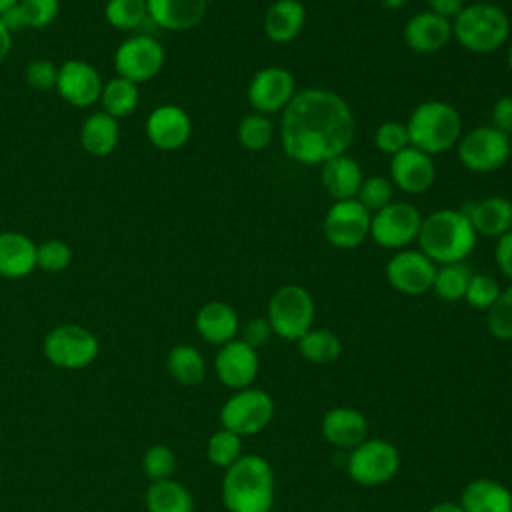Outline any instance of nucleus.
I'll return each mask as SVG.
<instances>
[{
  "mask_svg": "<svg viewBox=\"0 0 512 512\" xmlns=\"http://www.w3.org/2000/svg\"><path fill=\"white\" fill-rule=\"evenodd\" d=\"M356 134L350 104L328 88L296 90L282 110L280 140L286 156L298 164H324L346 154Z\"/></svg>",
  "mask_w": 512,
  "mask_h": 512,
  "instance_id": "f257e3e1",
  "label": "nucleus"
},
{
  "mask_svg": "<svg viewBox=\"0 0 512 512\" xmlns=\"http://www.w3.org/2000/svg\"><path fill=\"white\" fill-rule=\"evenodd\" d=\"M274 496V468L264 456L242 454L224 470L222 502L228 512H270Z\"/></svg>",
  "mask_w": 512,
  "mask_h": 512,
  "instance_id": "f03ea898",
  "label": "nucleus"
},
{
  "mask_svg": "<svg viewBox=\"0 0 512 512\" xmlns=\"http://www.w3.org/2000/svg\"><path fill=\"white\" fill-rule=\"evenodd\" d=\"M478 234L470 220L454 208H442L422 218L418 232V250L426 254L434 264L464 262L474 246Z\"/></svg>",
  "mask_w": 512,
  "mask_h": 512,
  "instance_id": "7ed1b4c3",
  "label": "nucleus"
},
{
  "mask_svg": "<svg viewBox=\"0 0 512 512\" xmlns=\"http://www.w3.org/2000/svg\"><path fill=\"white\" fill-rule=\"evenodd\" d=\"M410 146L428 156L452 150L462 136L460 112L444 100L420 102L406 122Z\"/></svg>",
  "mask_w": 512,
  "mask_h": 512,
  "instance_id": "20e7f679",
  "label": "nucleus"
},
{
  "mask_svg": "<svg viewBox=\"0 0 512 512\" xmlns=\"http://www.w3.org/2000/svg\"><path fill=\"white\" fill-rule=\"evenodd\" d=\"M510 34L506 12L492 2H474L464 6L452 20V38L476 54L498 50Z\"/></svg>",
  "mask_w": 512,
  "mask_h": 512,
  "instance_id": "39448f33",
  "label": "nucleus"
},
{
  "mask_svg": "<svg viewBox=\"0 0 512 512\" xmlns=\"http://www.w3.org/2000/svg\"><path fill=\"white\" fill-rule=\"evenodd\" d=\"M314 316L316 304L304 286L284 284L270 296L266 318L274 336L298 342L312 328Z\"/></svg>",
  "mask_w": 512,
  "mask_h": 512,
  "instance_id": "423d86ee",
  "label": "nucleus"
},
{
  "mask_svg": "<svg viewBox=\"0 0 512 512\" xmlns=\"http://www.w3.org/2000/svg\"><path fill=\"white\" fill-rule=\"evenodd\" d=\"M274 400L262 388H242L234 390L230 398L220 408V424L222 428L244 436L260 434L274 418Z\"/></svg>",
  "mask_w": 512,
  "mask_h": 512,
  "instance_id": "0eeeda50",
  "label": "nucleus"
},
{
  "mask_svg": "<svg viewBox=\"0 0 512 512\" xmlns=\"http://www.w3.org/2000/svg\"><path fill=\"white\" fill-rule=\"evenodd\" d=\"M346 470L348 476L360 486H382L398 474L400 452L384 438H366L350 450Z\"/></svg>",
  "mask_w": 512,
  "mask_h": 512,
  "instance_id": "6e6552de",
  "label": "nucleus"
},
{
  "mask_svg": "<svg viewBox=\"0 0 512 512\" xmlns=\"http://www.w3.org/2000/svg\"><path fill=\"white\" fill-rule=\"evenodd\" d=\"M456 152L462 166L470 172H496L510 158V136L496 130L492 124H482L460 136Z\"/></svg>",
  "mask_w": 512,
  "mask_h": 512,
  "instance_id": "1a4fd4ad",
  "label": "nucleus"
},
{
  "mask_svg": "<svg viewBox=\"0 0 512 512\" xmlns=\"http://www.w3.org/2000/svg\"><path fill=\"white\" fill-rule=\"evenodd\" d=\"M98 350V338L80 324H60L52 328L42 342L46 360L66 370H78L92 364Z\"/></svg>",
  "mask_w": 512,
  "mask_h": 512,
  "instance_id": "9d476101",
  "label": "nucleus"
},
{
  "mask_svg": "<svg viewBox=\"0 0 512 512\" xmlns=\"http://www.w3.org/2000/svg\"><path fill=\"white\" fill-rule=\"evenodd\" d=\"M164 46L148 34H132L122 40L114 52L116 76L134 84L152 80L164 66Z\"/></svg>",
  "mask_w": 512,
  "mask_h": 512,
  "instance_id": "9b49d317",
  "label": "nucleus"
},
{
  "mask_svg": "<svg viewBox=\"0 0 512 512\" xmlns=\"http://www.w3.org/2000/svg\"><path fill=\"white\" fill-rule=\"evenodd\" d=\"M422 214L410 202H390L372 214L370 238L382 248L402 250L418 238Z\"/></svg>",
  "mask_w": 512,
  "mask_h": 512,
  "instance_id": "f8f14e48",
  "label": "nucleus"
},
{
  "mask_svg": "<svg viewBox=\"0 0 512 512\" xmlns=\"http://www.w3.org/2000/svg\"><path fill=\"white\" fill-rule=\"evenodd\" d=\"M370 220L372 214L356 198L338 200L326 210L322 232L332 246L352 250L370 236Z\"/></svg>",
  "mask_w": 512,
  "mask_h": 512,
  "instance_id": "ddd939ff",
  "label": "nucleus"
},
{
  "mask_svg": "<svg viewBox=\"0 0 512 512\" xmlns=\"http://www.w3.org/2000/svg\"><path fill=\"white\" fill-rule=\"evenodd\" d=\"M296 94V80L288 68L282 66H266L258 70L246 90L248 104L254 112L274 114L282 112Z\"/></svg>",
  "mask_w": 512,
  "mask_h": 512,
  "instance_id": "4468645a",
  "label": "nucleus"
},
{
  "mask_svg": "<svg viewBox=\"0 0 512 512\" xmlns=\"http://www.w3.org/2000/svg\"><path fill=\"white\" fill-rule=\"evenodd\" d=\"M388 284L406 296H420L432 290L436 264L420 250H398L384 268Z\"/></svg>",
  "mask_w": 512,
  "mask_h": 512,
  "instance_id": "2eb2a0df",
  "label": "nucleus"
},
{
  "mask_svg": "<svg viewBox=\"0 0 512 512\" xmlns=\"http://www.w3.org/2000/svg\"><path fill=\"white\" fill-rule=\"evenodd\" d=\"M214 370L218 380L232 390L252 386L260 370L258 350L240 338L222 344L214 356Z\"/></svg>",
  "mask_w": 512,
  "mask_h": 512,
  "instance_id": "dca6fc26",
  "label": "nucleus"
},
{
  "mask_svg": "<svg viewBox=\"0 0 512 512\" xmlns=\"http://www.w3.org/2000/svg\"><path fill=\"white\" fill-rule=\"evenodd\" d=\"M102 86L104 82L98 70L86 60L70 58L58 66L56 92L74 108H88L96 104L100 100Z\"/></svg>",
  "mask_w": 512,
  "mask_h": 512,
  "instance_id": "f3484780",
  "label": "nucleus"
},
{
  "mask_svg": "<svg viewBox=\"0 0 512 512\" xmlns=\"http://www.w3.org/2000/svg\"><path fill=\"white\" fill-rule=\"evenodd\" d=\"M146 138L158 150H178L192 136V120L188 112L176 104H162L146 118Z\"/></svg>",
  "mask_w": 512,
  "mask_h": 512,
  "instance_id": "a211bd4d",
  "label": "nucleus"
},
{
  "mask_svg": "<svg viewBox=\"0 0 512 512\" xmlns=\"http://www.w3.org/2000/svg\"><path fill=\"white\" fill-rule=\"evenodd\" d=\"M390 180L396 188L408 194L426 192L436 180V168L432 156L420 152L414 146H406L398 154L390 156Z\"/></svg>",
  "mask_w": 512,
  "mask_h": 512,
  "instance_id": "6ab92c4d",
  "label": "nucleus"
},
{
  "mask_svg": "<svg viewBox=\"0 0 512 512\" xmlns=\"http://www.w3.org/2000/svg\"><path fill=\"white\" fill-rule=\"evenodd\" d=\"M320 432L328 444L350 452L368 438V420L352 406H334L324 412Z\"/></svg>",
  "mask_w": 512,
  "mask_h": 512,
  "instance_id": "aec40b11",
  "label": "nucleus"
},
{
  "mask_svg": "<svg viewBox=\"0 0 512 512\" xmlns=\"http://www.w3.org/2000/svg\"><path fill=\"white\" fill-rule=\"evenodd\" d=\"M458 210L470 220L478 236L498 240L502 234L512 230V200L506 196L468 200Z\"/></svg>",
  "mask_w": 512,
  "mask_h": 512,
  "instance_id": "412c9836",
  "label": "nucleus"
},
{
  "mask_svg": "<svg viewBox=\"0 0 512 512\" xmlns=\"http://www.w3.org/2000/svg\"><path fill=\"white\" fill-rule=\"evenodd\" d=\"M404 42L410 50L432 54L442 50L452 40V22L430 10L414 14L402 30Z\"/></svg>",
  "mask_w": 512,
  "mask_h": 512,
  "instance_id": "4be33fe9",
  "label": "nucleus"
},
{
  "mask_svg": "<svg viewBox=\"0 0 512 512\" xmlns=\"http://www.w3.org/2000/svg\"><path fill=\"white\" fill-rule=\"evenodd\" d=\"M150 22L162 30L186 32L202 24L208 0H146Z\"/></svg>",
  "mask_w": 512,
  "mask_h": 512,
  "instance_id": "5701e85b",
  "label": "nucleus"
},
{
  "mask_svg": "<svg viewBox=\"0 0 512 512\" xmlns=\"http://www.w3.org/2000/svg\"><path fill=\"white\" fill-rule=\"evenodd\" d=\"M196 332L200 338L208 344L222 346L230 340H234L240 332V320L236 310L222 300L206 302L198 312L194 320Z\"/></svg>",
  "mask_w": 512,
  "mask_h": 512,
  "instance_id": "b1692460",
  "label": "nucleus"
},
{
  "mask_svg": "<svg viewBox=\"0 0 512 512\" xmlns=\"http://www.w3.org/2000/svg\"><path fill=\"white\" fill-rule=\"evenodd\" d=\"M362 180L364 176L360 164L348 154H340L326 160L320 170V182L328 196L334 198V202L356 198Z\"/></svg>",
  "mask_w": 512,
  "mask_h": 512,
  "instance_id": "393cba45",
  "label": "nucleus"
},
{
  "mask_svg": "<svg viewBox=\"0 0 512 512\" xmlns=\"http://www.w3.org/2000/svg\"><path fill=\"white\" fill-rule=\"evenodd\" d=\"M36 242L24 232H0V276L24 278L36 268Z\"/></svg>",
  "mask_w": 512,
  "mask_h": 512,
  "instance_id": "a878e982",
  "label": "nucleus"
},
{
  "mask_svg": "<svg viewBox=\"0 0 512 512\" xmlns=\"http://www.w3.org/2000/svg\"><path fill=\"white\" fill-rule=\"evenodd\" d=\"M464 512H512V492L494 478L470 480L458 502Z\"/></svg>",
  "mask_w": 512,
  "mask_h": 512,
  "instance_id": "bb28decb",
  "label": "nucleus"
},
{
  "mask_svg": "<svg viewBox=\"0 0 512 512\" xmlns=\"http://www.w3.org/2000/svg\"><path fill=\"white\" fill-rule=\"evenodd\" d=\"M306 8L300 0H274L264 14V34L276 44L292 42L304 28Z\"/></svg>",
  "mask_w": 512,
  "mask_h": 512,
  "instance_id": "cd10ccee",
  "label": "nucleus"
},
{
  "mask_svg": "<svg viewBox=\"0 0 512 512\" xmlns=\"http://www.w3.org/2000/svg\"><path fill=\"white\" fill-rule=\"evenodd\" d=\"M120 142V124L104 110L92 112L80 126V146L90 156H108Z\"/></svg>",
  "mask_w": 512,
  "mask_h": 512,
  "instance_id": "c85d7f7f",
  "label": "nucleus"
},
{
  "mask_svg": "<svg viewBox=\"0 0 512 512\" xmlns=\"http://www.w3.org/2000/svg\"><path fill=\"white\" fill-rule=\"evenodd\" d=\"M60 12V0H18L2 18L10 32L48 28Z\"/></svg>",
  "mask_w": 512,
  "mask_h": 512,
  "instance_id": "c756f323",
  "label": "nucleus"
},
{
  "mask_svg": "<svg viewBox=\"0 0 512 512\" xmlns=\"http://www.w3.org/2000/svg\"><path fill=\"white\" fill-rule=\"evenodd\" d=\"M144 500L148 512H194V498L190 490L172 478L152 482Z\"/></svg>",
  "mask_w": 512,
  "mask_h": 512,
  "instance_id": "7c9ffc66",
  "label": "nucleus"
},
{
  "mask_svg": "<svg viewBox=\"0 0 512 512\" xmlns=\"http://www.w3.org/2000/svg\"><path fill=\"white\" fill-rule=\"evenodd\" d=\"M166 370L176 382L184 386H196L206 376V362L196 346L176 344L166 356Z\"/></svg>",
  "mask_w": 512,
  "mask_h": 512,
  "instance_id": "2f4dec72",
  "label": "nucleus"
},
{
  "mask_svg": "<svg viewBox=\"0 0 512 512\" xmlns=\"http://www.w3.org/2000/svg\"><path fill=\"white\" fill-rule=\"evenodd\" d=\"M140 100V90L138 84L122 78V76H114L112 80L104 82L102 92H100V104L102 110L106 114H110L112 118H126L130 116Z\"/></svg>",
  "mask_w": 512,
  "mask_h": 512,
  "instance_id": "473e14b6",
  "label": "nucleus"
},
{
  "mask_svg": "<svg viewBox=\"0 0 512 512\" xmlns=\"http://www.w3.org/2000/svg\"><path fill=\"white\" fill-rule=\"evenodd\" d=\"M298 350L312 364H330L342 354V340L328 328H310L298 340Z\"/></svg>",
  "mask_w": 512,
  "mask_h": 512,
  "instance_id": "72a5a7b5",
  "label": "nucleus"
},
{
  "mask_svg": "<svg viewBox=\"0 0 512 512\" xmlns=\"http://www.w3.org/2000/svg\"><path fill=\"white\" fill-rule=\"evenodd\" d=\"M472 270L466 262H452V264H440L436 266L432 290L440 300L456 302L464 300L466 288L472 278Z\"/></svg>",
  "mask_w": 512,
  "mask_h": 512,
  "instance_id": "f704fd0d",
  "label": "nucleus"
},
{
  "mask_svg": "<svg viewBox=\"0 0 512 512\" xmlns=\"http://www.w3.org/2000/svg\"><path fill=\"white\" fill-rule=\"evenodd\" d=\"M104 18L116 30L134 32L150 20L148 4L146 0H106Z\"/></svg>",
  "mask_w": 512,
  "mask_h": 512,
  "instance_id": "c9c22d12",
  "label": "nucleus"
},
{
  "mask_svg": "<svg viewBox=\"0 0 512 512\" xmlns=\"http://www.w3.org/2000/svg\"><path fill=\"white\" fill-rule=\"evenodd\" d=\"M274 138V124L266 114H246L238 124V142L250 152L264 150Z\"/></svg>",
  "mask_w": 512,
  "mask_h": 512,
  "instance_id": "e433bc0d",
  "label": "nucleus"
},
{
  "mask_svg": "<svg viewBox=\"0 0 512 512\" xmlns=\"http://www.w3.org/2000/svg\"><path fill=\"white\" fill-rule=\"evenodd\" d=\"M206 456L210 464L226 470L242 456V438L226 428H220L208 438Z\"/></svg>",
  "mask_w": 512,
  "mask_h": 512,
  "instance_id": "4c0bfd02",
  "label": "nucleus"
},
{
  "mask_svg": "<svg viewBox=\"0 0 512 512\" xmlns=\"http://www.w3.org/2000/svg\"><path fill=\"white\" fill-rule=\"evenodd\" d=\"M394 196V184L388 176H368L362 180L360 190L356 194V200L370 212H378L386 208Z\"/></svg>",
  "mask_w": 512,
  "mask_h": 512,
  "instance_id": "58836bf2",
  "label": "nucleus"
},
{
  "mask_svg": "<svg viewBox=\"0 0 512 512\" xmlns=\"http://www.w3.org/2000/svg\"><path fill=\"white\" fill-rule=\"evenodd\" d=\"M486 326L498 340H512V284L486 310Z\"/></svg>",
  "mask_w": 512,
  "mask_h": 512,
  "instance_id": "ea45409f",
  "label": "nucleus"
},
{
  "mask_svg": "<svg viewBox=\"0 0 512 512\" xmlns=\"http://www.w3.org/2000/svg\"><path fill=\"white\" fill-rule=\"evenodd\" d=\"M142 470L152 482L168 480L176 470V454L166 444H154L142 456Z\"/></svg>",
  "mask_w": 512,
  "mask_h": 512,
  "instance_id": "a19ab883",
  "label": "nucleus"
},
{
  "mask_svg": "<svg viewBox=\"0 0 512 512\" xmlns=\"http://www.w3.org/2000/svg\"><path fill=\"white\" fill-rule=\"evenodd\" d=\"M72 262V248L58 238L44 240L36 246V268L44 272H62Z\"/></svg>",
  "mask_w": 512,
  "mask_h": 512,
  "instance_id": "79ce46f5",
  "label": "nucleus"
},
{
  "mask_svg": "<svg viewBox=\"0 0 512 512\" xmlns=\"http://www.w3.org/2000/svg\"><path fill=\"white\" fill-rule=\"evenodd\" d=\"M500 292H502V288L496 278H492L488 274L474 272L470 278V284L466 288L464 300L476 310H488L496 302Z\"/></svg>",
  "mask_w": 512,
  "mask_h": 512,
  "instance_id": "37998d69",
  "label": "nucleus"
},
{
  "mask_svg": "<svg viewBox=\"0 0 512 512\" xmlns=\"http://www.w3.org/2000/svg\"><path fill=\"white\" fill-rule=\"evenodd\" d=\"M374 144L382 154H388V156H394L406 146H410L406 122H398V120L382 122L374 132Z\"/></svg>",
  "mask_w": 512,
  "mask_h": 512,
  "instance_id": "c03bdc74",
  "label": "nucleus"
},
{
  "mask_svg": "<svg viewBox=\"0 0 512 512\" xmlns=\"http://www.w3.org/2000/svg\"><path fill=\"white\" fill-rule=\"evenodd\" d=\"M24 78L26 84L38 92H46V90H56V82H58V66L50 60L38 58L32 60L26 70H24Z\"/></svg>",
  "mask_w": 512,
  "mask_h": 512,
  "instance_id": "a18cd8bd",
  "label": "nucleus"
},
{
  "mask_svg": "<svg viewBox=\"0 0 512 512\" xmlns=\"http://www.w3.org/2000/svg\"><path fill=\"white\" fill-rule=\"evenodd\" d=\"M240 336H242L240 340H244L246 344H250L252 348L258 350L274 336V332H272V326L266 316H254L246 324L240 326Z\"/></svg>",
  "mask_w": 512,
  "mask_h": 512,
  "instance_id": "49530a36",
  "label": "nucleus"
},
{
  "mask_svg": "<svg viewBox=\"0 0 512 512\" xmlns=\"http://www.w3.org/2000/svg\"><path fill=\"white\" fill-rule=\"evenodd\" d=\"M492 126L504 134H512V94L500 96L492 106Z\"/></svg>",
  "mask_w": 512,
  "mask_h": 512,
  "instance_id": "de8ad7c7",
  "label": "nucleus"
},
{
  "mask_svg": "<svg viewBox=\"0 0 512 512\" xmlns=\"http://www.w3.org/2000/svg\"><path fill=\"white\" fill-rule=\"evenodd\" d=\"M494 260H496L500 272L512 282V230H508L506 234H502L496 240Z\"/></svg>",
  "mask_w": 512,
  "mask_h": 512,
  "instance_id": "09e8293b",
  "label": "nucleus"
},
{
  "mask_svg": "<svg viewBox=\"0 0 512 512\" xmlns=\"http://www.w3.org/2000/svg\"><path fill=\"white\" fill-rule=\"evenodd\" d=\"M462 8H464V0H428V10L448 20L450 18L454 20Z\"/></svg>",
  "mask_w": 512,
  "mask_h": 512,
  "instance_id": "8fccbe9b",
  "label": "nucleus"
},
{
  "mask_svg": "<svg viewBox=\"0 0 512 512\" xmlns=\"http://www.w3.org/2000/svg\"><path fill=\"white\" fill-rule=\"evenodd\" d=\"M10 48H12V32L6 28V24L0 18V62L8 56Z\"/></svg>",
  "mask_w": 512,
  "mask_h": 512,
  "instance_id": "3c124183",
  "label": "nucleus"
},
{
  "mask_svg": "<svg viewBox=\"0 0 512 512\" xmlns=\"http://www.w3.org/2000/svg\"><path fill=\"white\" fill-rule=\"evenodd\" d=\"M428 512H464V508H462L458 502H448V500H444V502L434 504Z\"/></svg>",
  "mask_w": 512,
  "mask_h": 512,
  "instance_id": "603ef678",
  "label": "nucleus"
},
{
  "mask_svg": "<svg viewBox=\"0 0 512 512\" xmlns=\"http://www.w3.org/2000/svg\"><path fill=\"white\" fill-rule=\"evenodd\" d=\"M408 0H378V4L386 10H400Z\"/></svg>",
  "mask_w": 512,
  "mask_h": 512,
  "instance_id": "864d4df0",
  "label": "nucleus"
},
{
  "mask_svg": "<svg viewBox=\"0 0 512 512\" xmlns=\"http://www.w3.org/2000/svg\"><path fill=\"white\" fill-rule=\"evenodd\" d=\"M18 4V0H0V16H4L10 8H14Z\"/></svg>",
  "mask_w": 512,
  "mask_h": 512,
  "instance_id": "5fc2aeb1",
  "label": "nucleus"
},
{
  "mask_svg": "<svg viewBox=\"0 0 512 512\" xmlns=\"http://www.w3.org/2000/svg\"><path fill=\"white\" fill-rule=\"evenodd\" d=\"M506 62H508V68H510V72H512V40H510L508 50H506Z\"/></svg>",
  "mask_w": 512,
  "mask_h": 512,
  "instance_id": "6e6d98bb",
  "label": "nucleus"
},
{
  "mask_svg": "<svg viewBox=\"0 0 512 512\" xmlns=\"http://www.w3.org/2000/svg\"><path fill=\"white\" fill-rule=\"evenodd\" d=\"M510 158H512V134H510Z\"/></svg>",
  "mask_w": 512,
  "mask_h": 512,
  "instance_id": "4d7b16f0",
  "label": "nucleus"
},
{
  "mask_svg": "<svg viewBox=\"0 0 512 512\" xmlns=\"http://www.w3.org/2000/svg\"><path fill=\"white\" fill-rule=\"evenodd\" d=\"M476 2H492V0H476Z\"/></svg>",
  "mask_w": 512,
  "mask_h": 512,
  "instance_id": "13d9d810",
  "label": "nucleus"
},
{
  "mask_svg": "<svg viewBox=\"0 0 512 512\" xmlns=\"http://www.w3.org/2000/svg\"><path fill=\"white\" fill-rule=\"evenodd\" d=\"M0 480H2V478H0Z\"/></svg>",
  "mask_w": 512,
  "mask_h": 512,
  "instance_id": "bf43d9fd",
  "label": "nucleus"
}]
</instances>
